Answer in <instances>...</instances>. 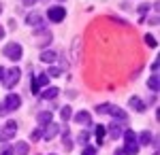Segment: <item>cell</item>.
<instances>
[{
  "label": "cell",
  "instance_id": "obj_1",
  "mask_svg": "<svg viewBox=\"0 0 160 155\" xmlns=\"http://www.w3.org/2000/svg\"><path fill=\"white\" fill-rule=\"evenodd\" d=\"M124 140H126V147H124L122 151L124 155H137L139 153V143H137V134L132 130H124L122 132Z\"/></svg>",
  "mask_w": 160,
  "mask_h": 155
},
{
  "label": "cell",
  "instance_id": "obj_2",
  "mask_svg": "<svg viewBox=\"0 0 160 155\" xmlns=\"http://www.w3.org/2000/svg\"><path fill=\"white\" fill-rule=\"evenodd\" d=\"M19 77H22V70L17 68V66H13L11 70H4V79H2V85L7 87V89H11L15 85L19 83Z\"/></svg>",
  "mask_w": 160,
  "mask_h": 155
},
{
  "label": "cell",
  "instance_id": "obj_3",
  "mask_svg": "<svg viewBox=\"0 0 160 155\" xmlns=\"http://www.w3.org/2000/svg\"><path fill=\"white\" fill-rule=\"evenodd\" d=\"M47 17H49V21H53V24H60V21H64V17H66V9L62 4L49 7L47 9Z\"/></svg>",
  "mask_w": 160,
  "mask_h": 155
},
{
  "label": "cell",
  "instance_id": "obj_4",
  "mask_svg": "<svg viewBox=\"0 0 160 155\" xmlns=\"http://www.w3.org/2000/svg\"><path fill=\"white\" fill-rule=\"evenodd\" d=\"M22 53H24V49H22L19 43H11V45H7V47H4V55H7L9 60H13V62L22 60Z\"/></svg>",
  "mask_w": 160,
  "mask_h": 155
},
{
  "label": "cell",
  "instance_id": "obj_5",
  "mask_svg": "<svg viewBox=\"0 0 160 155\" xmlns=\"http://www.w3.org/2000/svg\"><path fill=\"white\" fill-rule=\"evenodd\" d=\"M49 85V77H47V72H41L37 79L32 81V94L38 96L41 94V87H47Z\"/></svg>",
  "mask_w": 160,
  "mask_h": 155
},
{
  "label": "cell",
  "instance_id": "obj_6",
  "mask_svg": "<svg viewBox=\"0 0 160 155\" xmlns=\"http://www.w3.org/2000/svg\"><path fill=\"white\" fill-rule=\"evenodd\" d=\"M58 134H60V125L51 121V123H47V125L43 128V136H41V138H45V140H51V138H56Z\"/></svg>",
  "mask_w": 160,
  "mask_h": 155
},
{
  "label": "cell",
  "instance_id": "obj_7",
  "mask_svg": "<svg viewBox=\"0 0 160 155\" xmlns=\"http://www.w3.org/2000/svg\"><path fill=\"white\" fill-rule=\"evenodd\" d=\"M15 134H17V121H7V123H4V130H2V134H0V138H2V140H7V138H13V136H15Z\"/></svg>",
  "mask_w": 160,
  "mask_h": 155
},
{
  "label": "cell",
  "instance_id": "obj_8",
  "mask_svg": "<svg viewBox=\"0 0 160 155\" xmlns=\"http://www.w3.org/2000/svg\"><path fill=\"white\" fill-rule=\"evenodd\" d=\"M19 106H22V98H19L17 94L7 96V100H4V108H7V110H17Z\"/></svg>",
  "mask_w": 160,
  "mask_h": 155
},
{
  "label": "cell",
  "instance_id": "obj_9",
  "mask_svg": "<svg viewBox=\"0 0 160 155\" xmlns=\"http://www.w3.org/2000/svg\"><path fill=\"white\" fill-rule=\"evenodd\" d=\"M73 121L77 125H92V115L88 110H79V113L73 115Z\"/></svg>",
  "mask_w": 160,
  "mask_h": 155
},
{
  "label": "cell",
  "instance_id": "obj_10",
  "mask_svg": "<svg viewBox=\"0 0 160 155\" xmlns=\"http://www.w3.org/2000/svg\"><path fill=\"white\" fill-rule=\"evenodd\" d=\"M109 115L113 117V119L122 121V123H126V121H128V113H126L124 108H120V106H113V104H111V108H109Z\"/></svg>",
  "mask_w": 160,
  "mask_h": 155
},
{
  "label": "cell",
  "instance_id": "obj_11",
  "mask_svg": "<svg viewBox=\"0 0 160 155\" xmlns=\"http://www.w3.org/2000/svg\"><path fill=\"white\" fill-rule=\"evenodd\" d=\"M105 132H109V136H111V138H113V140H118V138H122L124 128L120 125V123H111L109 128H105Z\"/></svg>",
  "mask_w": 160,
  "mask_h": 155
},
{
  "label": "cell",
  "instance_id": "obj_12",
  "mask_svg": "<svg viewBox=\"0 0 160 155\" xmlns=\"http://www.w3.org/2000/svg\"><path fill=\"white\" fill-rule=\"evenodd\" d=\"M26 24L28 26H38V24H43V15L37 11H32V13H28L26 15Z\"/></svg>",
  "mask_w": 160,
  "mask_h": 155
},
{
  "label": "cell",
  "instance_id": "obj_13",
  "mask_svg": "<svg viewBox=\"0 0 160 155\" xmlns=\"http://www.w3.org/2000/svg\"><path fill=\"white\" fill-rule=\"evenodd\" d=\"M128 102H130V106L135 108L137 113H145V108H148V104H143L139 96H130V100H128Z\"/></svg>",
  "mask_w": 160,
  "mask_h": 155
},
{
  "label": "cell",
  "instance_id": "obj_14",
  "mask_svg": "<svg viewBox=\"0 0 160 155\" xmlns=\"http://www.w3.org/2000/svg\"><path fill=\"white\" fill-rule=\"evenodd\" d=\"M51 119H53V115H51L49 110H43V113H38V115H37V121H38L41 128L47 125V123H51Z\"/></svg>",
  "mask_w": 160,
  "mask_h": 155
},
{
  "label": "cell",
  "instance_id": "obj_15",
  "mask_svg": "<svg viewBox=\"0 0 160 155\" xmlns=\"http://www.w3.org/2000/svg\"><path fill=\"white\" fill-rule=\"evenodd\" d=\"M152 140H154V138H152V132L149 130H143L139 134V147H148Z\"/></svg>",
  "mask_w": 160,
  "mask_h": 155
},
{
  "label": "cell",
  "instance_id": "obj_16",
  "mask_svg": "<svg viewBox=\"0 0 160 155\" xmlns=\"http://www.w3.org/2000/svg\"><path fill=\"white\" fill-rule=\"evenodd\" d=\"M56 60H58V55L53 51H49V49L47 51H41V62L43 64H51V62H56Z\"/></svg>",
  "mask_w": 160,
  "mask_h": 155
},
{
  "label": "cell",
  "instance_id": "obj_17",
  "mask_svg": "<svg viewBox=\"0 0 160 155\" xmlns=\"http://www.w3.org/2000/svg\"><path fill=\"white\" fill-rule=\"evenodd\" d=\"M58 94H60V89H58V87H47V89H43L41 98H45V100H53Z\"/></svg>",
  "mask_w": 160,
  "mask_h": 155
},
{
  "label": "cell",
  "instance_id": "obj_18",
  "mask_svg": "<svg viewBox=\"0 0 160 155\" xmlns=\"http://www.w3.org/2000/svg\"><path fill=\"white\" fill-rule=\"evenodd\" d=\"M79 58H81V38H75L73 40V60L79 62Z\"/></svg>",
  "mask_w": 160,
  "mask_h": 155
},
{
  "label": "cell",
  "instance_id": "obj_19",
  "mask_svg": "<svg viewBox=\"0 0 160 155\" xmlns=\"http://www.w3.org/2000/svg\"><path fill=\"white\" fill-rule=\"evenodd\" d=\"M13 151H15L17 155H28L30 147H28V143H17L15 147H13Z\"/></svg>",
  "mask_w": 160,
  "mask_h": 155
},
{
  "label": "cell",
  "instance_id": "obj_20",
  "mask_svg": "<svg viewBox=\"0 0 160 155\" xmlns=\"http://www.w3.org/2000/svg\"><path fill=\"white\" fill-rule=\"evenodd\" d=\"M148 87L152 89V92H158V87H160V81H158V74H152L148 79Z\"/></svg>",
  "mask_w": 160,
  "mask_h": 155
},
{
  "label": "cell",
  "instance_id": "obj_21",
  "mask_svg": "<svg viewBox=\"0 0 160 155\" xmlns=\"http://www.w3.org/2000/svg\"><path fill=\"white\" fill-rule=\"evenodd\" d=\"M60 117H62V121H68V119H71V117H73V110H71V106H62Z\"/></svg>",
  "mask_w": 160,
  "mask_h": 155
},
{
  "label": "cell",
  "instance_id": "obj_22",
  "mask_svg": "<svg viewBox=\"0 0 160 155\" xmlns=\"http://www.w3.org/2000/svg\"><path fill=\"white\" fill-rule=\"evenodd\" d=\"M143 40H145V45H148L149 49H156V47H158V43H156V38H154L152 34H145V36H143Z\"/></svg>",
  "mask_w": 160,
  "mask_h": 155
},
{
  "label": "cell",
  "instance_id": "obj_23",
  "mask_svg": "<svg viewBox=\"0 0 160 155\" xmlns=\"http://www.w3.org/2000/svg\"><path fill=\"white\" fill-rule=\"evenodd\" d=\"M62 144H64V151H66V153L73 151V140H71L68 136H62Z\"/></svg>",
  "mask_w": 160,
  "mask_h": 155
},
{
  "label": "cell",
  "instance_id": "obj_24",
  "mask_svg": "<svg viewBox=\"0 0 160 155\" xmlns=\"http://www.w3.org/2000/svg\"><path fill=\"white\" fill-rule=\"evenodd\" d=\"M94 134H96V140H98V144H100L102 143V136H105V125H96Z\"/></svg>",
  "mask_w": 160,
  "mask_h": 155
},
{
  "label": "cell",
  "instance_id": "obj_25",
  "mask_svg": "<svg viewBox=\"0 0 160 155\" xmlns=\"http://www.w3.org/2000/svg\"><path fill=\"white\" fill-rule=\"evenodd\" d=\"M60 74H62V68H58V66L47 68V77H60Z\"/></svg>",
  "mask_w": 160,
  "mask_h": 155
},
{
  "label": "cell",
  "instance_id": "obj_26",
  "mask_svg": "<svg viewBox=\"0 0 160 155\" xmlns=\"http://www.w3.org/2000/svg\"><path fill=\"white\" fill-rule=\"evenodd\" d=\"M15 151H13L11 144H2V149H0V155H13Z\"/></svg>",
  "mask_w": 160,
  "mask_h": 155
},
{
  "label": "cell",
  "instance_id": "obj_27",
  "mask_svg": "<svg viewBox=\"0 0 160 155\" xmlns=\"http://www.w3.org/2000/svg\"><path fill=\"white\" fill-rule=\"evenodd\" d=\"M109 108H111V104H98V106H96V113L107 115V113H109Z\"/></svg>",
  "mask_w": 160,
  "mask_h": 155
},
{
  "label": "cell",
  "instance_id": "obj_28",
  "mask_svg": "<svg viewBox=\"0 0 160 155\" xmlns=\"http://www.w3.org/2000/svg\"><path fill=\"white\" fill-rule=\"evenodd\" d=\"M41 136H43V128H37V130L30 134V138H32V140H41Z\"/></svg>",
  "mask_w": 160,
  "mask_h": 155
},
{
  "label": "cell",
  "instance_id": "obj_29",
  "mask_svg": "<svg viewBox=\"0 0 160 155\" xmlns=\"http://www.w3.org/2000/svg\"><path fill=\"white\" fill-rule=\"evenodd\" d=\"M81 155H96V147H92V144H88L86 149L81 151Z\"/></svg>",
  "mask_w": 160,
  "mask_h": 155
},
{
  "label": "cell",
  "instance_id": "obj_30",
  "mask_svg": "<svg viewBox=\"0 0 160 155\" xmlns=\"http://www.w3.org/2000/svg\"><path fill=\"white\" fill-rule=\"evenodd\" d=\"M148 11H149V4H148V2H145V4H141V7H139V15H141V19H143V17H145V15H148Z\"/></svg>",
  "mask_w": 160,
  "mask_h": 155
},
{
  "label": "cell",
  "instance_id": "obj_31",
  "mask_svg": "<svg viewBox=\"0 0 160 155\" xmlns=\"http://www.w3.org/2000/svg\"><path fill=\"white\" fill-rule=\"evenodd\" d=\"M88 138H90V132H81L79 134V143H86Z\"/></svg>",
  "mask_w": 160,
  "mask_h": 155
},
{
  "label": "cell",
  "instance_id": "obj_32",
  "mask_svg": "<svg viewBox=\"0 0 160 155\" xmlns=\"http://www.w3.org/2000/svg\"><path fill=\"white\" fill-rule=\"evenodd\" d=\"M149 24H152V26H156V24H158V15H154V17L149 19Z\"/></svg>",
  "mask_w": 160,
  "mask_h": 155
},
{
  "label": "cell",
  "instance_id": "obj_33",
  "mask_svg": "<svg viewBox=\"0 0 160 155\" xmlns=\"http://www.w3.org/2000/svg\"><path fill=\"white\" fill-rule=\"evenodd\" d=\"M152 70H154V72H158V60H156V62H152Z\"/></svg>",
  "mask_w": 160,
  "mask_h": 155
},
{
  "label": "cell",
  "instance_id": "obj_34",
  "mask_svg": "<svg viewBox=\"0 0 160 155\" xmlns=\"http://www.w3.org/2000/svg\"><path fill=\"white\" fill-rule=\"evenodd\" d=\"M0 115H7V108H4V104H0Z\"/></svg>",
  "mask_w": 160,
  "mask_h": 155
},
{
  "label": "cell",
  "instance_id": "obj_35",
  "mask_svg": "<svg viewBox=\"0 0 160 155\" xmlns=\"http://www.w3.org/2000/svg\"><path fill=\"white\" fill-rule=\"evenodd\" d=\"M4 38V26H0V40Z\"/></svg>",
  "mask_w": 160,
  "mask_h": 155
},
{
  "label": "cell",
  "instance_id": "obj_36",
  "mask_svg": "<svg viewBox=\"0 0 160 155\" xmlns=\"http://www.w3.org/2000/svg\"><path fill=\"white\" fill-rule=\"evenodd\" d=\"M2 79H4V68L0 66V83H2Z\"/></svg>",
  "mask_w": 160,
  "mask_h": 155
},
{
  "label": "cell",
  "instance_id": "obj_37",
  "mask_svg": "<svg viewBox=\"0 0 160 155\" xmlns=\"http://www.w3.org/2000/svg\"><path fill=\"white\" fill-rule=\"evenodd\" d=\"M34 2H37V0H24V4H26V7H28V4H34Z\"/></svg>",
  "mask_w": 160,
  "mask_h": 155
},
{
  "label": "cell",
  "instance_id": "obj_38",
  "mask_svg": "<svg viewBox=\"0 0 160 155\" xmlns=\"http://www.w3.org/2000/svg\"><path fill=\"white\" fill-rule=\"evenodd\" d=\"M115 155H124V151H122V149H120V151H115Z\"/></svg>",
  "mask_w": 160,
  "mask_h": 155
},
{
  "label": "cell",
  "instance_id": "obj_39",
  "mask_svg": "<svg viewBox=\"0 0 160 155\" xmlns=\"http://www.w3.org/2000/svg\"><path fill=\"white\" fill-rule=\"evenodd\" d=\"M0 13H2V4H0Z\"/></svg>",
  "mask_w": 160,
  "mask_h": 155
},
{
  "label": "cell",
  "instance_id": "obj_40",
  "mask_svg": "<svg viewBox=\"0 0 160 155\" xmlns=\"http://www.w3.org/2000/svg\"><path fill=\"white\" fill-rule=\"evenodd\" d=\"M58 2H64V0H58Z\"/></svg>",
  "mask_w": 160,
  "mask_h": 155
},
{
  "label": "cell",
  "instance_id": "obj_41",
  "mask_svg": "<svg viewBox=\"0 0 160 155\" xmlns=\"http://www.w3.org/2000/svg\"><path fill=\"white\" fill-rule=\"evenodd\" d=\"M51 155H56V153H51Z\"/></svg>",
  "mask_w": 160,
  "mask_h": 155
}]
</instances>
